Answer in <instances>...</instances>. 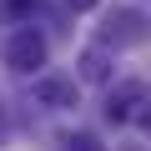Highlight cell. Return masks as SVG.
Returning a JSON list of instances; mask_svg holds the SVG:
<instances>
[{
  "instance_id": "cell-1",
  "label": "cell",
  "mask_w": 151,
  "mask_h": 151,
  "mask_svg": "<svg viewBox=\"0 0 151 151\" xmlns=\"http://www.w3.org/2000/svg\"><path fill=\"white\" fill-rule=\"evenodd\" d=\"M40 60H45V40H40L35 30H15V35L5 40V65H10V70L30 76Z\"/></svg>"
},
{
  "instance_id": "cell-2",
  "label": "cell",
  "mask_w": 151,
  "mask_h": 151,
  "mask_svg": "<svg viewBox=\"0 0 151 151\" xmlns=\"http://www.w3.org/2000/svg\"><path fill=\"white\" fill-rule=\"evenodd\" d=\"M146 101H151V91H146L141 81H121V86L106 96V121H136Z\"/></svg>"
},
{
  "instance_id": "cell-3",
  "label": "cell",
  "mask_w": 151,
  "mask_h": 151,
  "mask_svg": "<svg viewBox=\"0 0 151 151\" xmlns=\"http://www.w3.org/2000/svg\"><path fill=\"white\" fill-rule=\"evenodd\" d=\"M106 40H116V45H136V40H146V20H141L136 10H116V15L106 20Z\"/></svg>"
},
{
  "instance_id": "cell-4",
  "label": "cell",
  "mask_w": 151,
  "mask_h": 151,
  "mask_svg": "<svg viewBox=\"0 0 151 151\" xmlns=\"http://www.w3.org/2000/svg\"><path fill=\"white\" fill-rule=\"evenodd\" d=\"M35 101L65 111V106H76V81H55V76H45V81H35Z\"/></svg>"
},
{
  "instance_id": "cell-5",
  "label": "cell",
  "mask_w": 151,
  "mask_h": 151,
  "mask_svg": "<svg viewBox=\"0 0 151 151\" xmlns=\"http://www.w3.org/2000/svg\"><path fill=\"white\" fill-rule=\"evenodd\" d=\"M81 81H91V86L111 81V50L106 45H86L81 50Z\"/></svg>"
},
{
  "instance_id": "cell-6",
  "label": "cell",
  "mask_w": 151,
  "mask_h": 151,
  "mask_svg": "<svg viewBox=\"0 0 151 151\" xmlns=\"http://www.w3.org/2000/svg\"><path fill=\"white\" fill-rule=\"evenodd\" d=\"M65 151H106L91 131H76V136H65Z\"/></svg>"
},
{
  "instance_id": "cell-7",
  "label": "cell",
  "mask_w": 151,
  "mask_h": 151,
  "mask_svg": "<svg viewBox=\"0 0 151 151\" xmlns=\"http://www.w3.org/2000/svg\"><path fill=\"white\" fill-rule=\"evenodd\" d=\"M136 121H141V126H146V131H151V101H146V106H141V116H136Z\"/></svg>"
},
{
  "instance_id": "cell-8",
  "label": "cell",
  "mask_w": 151,
  "mask_h": 151,
  "mask_svg": "<svg viewBox=\"0 0 151 151\" xmlns=\"http://www.w3.org/2000/svg\"><path fill=\"white\" fill-rule=\"evenodd\" d=\"M96 5V0H70V10H91Z\"/></svg>"
}]
</instances>
